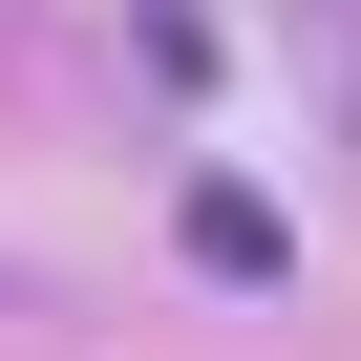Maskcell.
I'll use <instances>...</instances> for the list:
<instances>
[{"label": "cell", "instance_id": "cell-1", "mask_svg": "<svg viewBox=\"0 0 361 361\" xmlns=\"http://www.w3.org/2000/svg\"><path fill=\"white\" fill-rule=\"evenodd\" d=\"M170 234H192V276H234V298H276V276H298V213L255 192V170H192V192H170Z\"/></svg>", "mask_w": 361, "mask_h": 361}]
</instances>
